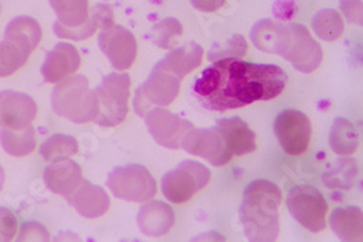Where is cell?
<instances>
[{"label": "cell", "mask_w": 363, "mask_h": 242, "mask_svg": "<svg viewBox=\"0 0 363 242\" xmlns=\"http://www.w3.org/2000/svg\"><path fill=\"white\" fill-rule=\"evenodd\" d=\"M286 80L285 71L278 66L223 58L208 66L195 80L194 95L205 109L225 112L278 98Z\"/></svg>", "instance_id": "cell-1"}, {"label": "cell", "mask_w": 363, "mask_h": 242, "mask_svg": "<svg viewBox=\"0 0 363 242\" xmlns=\"http://www.w3.org/2000/svg\"><path fill=\"white\" fill-rule=\"evenodd\" d=\"M281 203V189L269 180H255L245 189L240 206V222L249 241L272 242L278 239Z\"/></svg>", "instance_id": "cell-2"}, {"label": "cell", "mask_w": 363, "mask_h": 242, "mask_svg": "<svg viewBox=\"0 0 363 242\" xmlns=\"http://www.w3.org/2000/svg\"><path fill=\"white\" fill-rule=\"evenodd\" d=\"M51 106L55 115L74 124L95 122L99 115L98 95L90 88L89 80L83 74H73L55 83Z\"/></svg>", "instance_id": "cell-3"}, {"label": "cell", "mask_w": 363, "mask_h": 242, "mask_svg": "<svg viewBox=\"0 0 363 242\" xmlns=\"http://www.w3.org/2000/svg\"><path fill=\"white\" fill-rule=\"evenodd\" d=\"M131 77L128 73H111L95 88L99 99V115L95 124L102 128H113L123 124L128 116Z\"/></svg>", "instance_id": "cell-4"}, {"label": "cell", "mask_w": 363, "mask_h": 242, "mask_svg": "<svg viewBox=\"0 0 363 242\" xmlns=\"http://www.w3.org/2000/svg\"><path fill=\"white\" fill-rule=\"evenodd\" d=\"M106 186L116 199L133 203H144L157 193L156 178L141 164L115 167L108 175Z\"/></svg>", "instance_id": "cell-5"}, {"label": "cell", "mask_w": 363, "mask_h": 242, "mask_svg": "<svg viewBox=\"0 0 363 242\" xmlns=\"http://www.w3.org/2000/svg\"><path fill=\"white\" fill-rule=\"evenodd\" d=\"M182 79L164 69L160 63L151 70L147 80L137 87L134 96L135 113L141 117L153 108H166L172 105L180 90Z\"/></svg>", "instance_id": "cell-6"}, {"label": "cell", "mask_w": 363, "mask_h": 242, "mask_svg": "<svg viewBox=\"0 0 363 242\" xmlns=\"http://www.w3.org/2000/svg\"><path fill=\"white\" fill-rule=\"evenodd\" d=\"M211 180L209 170L194 160H184L162 178V193L172 203H186Z\"/></svg>", "instance_id": "cell-7"}, {"label": "cell", "mask_w": 363, "mask_h": 242, "mask_svg": "<svg viewBox=\"0 0 363 242\" xmlns=\"http://www.w3.org/2000/svg\"><path fill=\"white\" fill-rule=\"evenodd\" d=\"M291 217L310 232H321L327 226L328 204L323 193L313 186H295L286 197Z\"/></svg>", "instance_id": "cell-8"}, {"label": "cell", "mask_w": 363, "mask_h": 242, "mask_svg": "<svg viewBox=\"0 0 363 242\" xmlns=\"http://www.w3.org/2000/svg\"><path fill=\"white\" fill-rule=\"evenodd\" d=\"M274 131L279 145L288 156H302L308 149L313 128L310 117L301 110H282L275 119Z\"/></svg>", "instance_id": "cell-9"}, {"label": "cell", "mask_w": 363, "mask_h": 242, "mask_svg": "<svg viewBox=\"0 0 363 242\" xmlns=\"http://www.w3.org/2000/svg\"><path fill=\"white\" fill-rule=\"evenodd\" d=\"M144 120L150 135L160 146L167 149H179L185 135L195 128L189 120L159 106L150 109Z\"/></svg>", "instance_id": "cell-10"}, {"label": "cell", "mask_w": 363, "mask_h": 242, "mask_svg": "<svg viewBox=\"0 0 363 242\" xmlns=\"http://www.w3.org/2000/svg\"><path fill=\"white\" fill-rule=\"evenodd\" d=\"M98 44L116 71H127L137 58V40L127 28L113 23L111 28L99 31Z\"/></svg>", "instance_id": "cell-11"}, {"label": "cell", "mask_w": 363, "mask_h": 242, "mask_svg": "<svg viewBox=\"0 0 363 242\" xmlns=\"http://www.w3.org/2000/svg\"><path fill=\"white\" fill-rule=\"evenodd\" d=\"M182 149L206 160L214 167H223L234 157L223 135L216 129L192 128L182 141Z\"/></svg>", "instance_id": "cell-12"}, {"label": "cell", "mask_w": 363, "mask_h": 242, "mask_svg": "<svg viewBox=\"0 0 363 242\" xmlns=\"http://www.w3.org/2000/svg\"><path fill=\"white\" fill-rule=\"evenodd\" d=\"M291 44L282 55L295 70L304 74L315 71L323 62V48L310 34L308 28L301 23H289Z\"/></svg>", "instance_id": "cell-13"}, {"label": "cell", "mask_w": 363, "mask_h": 242, "mask_svg": "<svg viewBox=\"0 0 363 242\" xmlns=\"http://www.w3.org/2000/svg\"><path fill=\"white\" fill-rule=\"evenodd\" d=\"M38 106L35 100L16 90L0 92V128L23 129L37 117Z\"/></svg>", "instance_id": "cell-14"}, {"label": "cell", "mask_w": 363, "mask_h": 242, "mask_svg": "<svg viewBox=\"0 0 363 242\" xmlns=\"http://www.w3.org/2000/svg\"><path fill=\"white\" fill-rule=\"evenodd\" d=\"M82 58L77 48L69 42H58L47 52L41 67V74L45 83H58L76 74L80 69Z\"/></svg>", "instance_id": "cell-15"}, {"label": "cell", "mask_w": 363, "mask_h": 242, "mask_svg": "<svg viewBox=\"0 0 363 242\" xmlns=\"http://www.w3.org/2000/svg\"><path fill=\"white\" fill-rule=\"evenodd\" d=\"M250 40L259 51L282 57L291 44L289 23L260 19L252 28Z\"/></svg>", "instance_id": "cell-16"}, {"label": "cell", "mask_w": 363, "mask_h": 242, "mask_svg": "<svg viewBox=\"0 0 363 242\" xmlns=\"http://www.w3.org/2000/svg\"><path fill=\"white\" fill-rule=\"evenodd\" d=\"M82 180V168L72 157L51 161L44 170V183L47 189L66 199L79 188Z\"/></svg>", "instance_id": "cell-17"}, {"label": "cell", "mask_w": 363, "mask_h": 242, "mask_svg": "<svg viewBox=\"0 0 363 242\" xmlns=\"http://www.w3.org/2000/svg\"><path fill=\"white\" fill-rule=\"evenodd\" d=\"M113 23H115V19H113L112 8L106 4H99L89 11V18L83 25L76 28H69L55 21L52 25V29L58 38L72 40V41H84L92 37L95 33L111 28Z\"/></svg>", "instance_id": "cell-18"}, {"label": "cell", "mask_w": 363, "mask_h": 242, "mask_svg": "<svg viewBox=\"0 0 363 242\" xmlns=\"http://www.w3.org/2000/svg\"><path fill=\"white\" fill-rule=\"evenodd\" d=\"M176 222L174 212L170 204L162 200H147L140 207L137 225L143 235L159 238L170 232Z\"/></svg>", "instance_id": "cell-19"}, {"label": "cell", "mask_w": 363, "mask_h": 242, "mask_svg": "<svg viewBox=\"0 0 363 242\" xmlns=\"http://www.w3.org/2000/svg\"><path fill=\"white\" fill-rule=\"evenodd\" d=\"M67 202L76 209L80 217L86 219L104 217L111 206V200L105 189L92 185L89 180H82L79 188L67 197Z\"/></svg>", "instance_id": "cell-20"}, {"label": "cell", "mask_w": 363, "mask_h": 242, "mask_svg": "<svg viewBox=\"0 0 363 242\" xmlns=\"http://www.w3.org/2000/svg\"><path fill=\"white\" fill-rule=\"evenodd\" d=\"M216 129L223 135L233 156L241 157L256 151V134L238 116L217 120Z\"/></svg>", "instance_id": "cell-21"}, {"label": "cell", "mask_w": 363, "mask_h": 242, "mask_svg": "<svg viewBox=\"0 0 363 242\" xmlns=\"http://www.w3.org/2000/svg\"><path fill=\"white\" fill-rule=\"evenodd\" d=\"M330 228L336 236L346 242H357L363 238V212L357 206L339 207L331 212Z\"/></svg>", "instance_id": "cell-22"}, {"label": "cell", "mask_w": 363, "mask_h": 242, "mask_svg": "<svg viewBox=\"0 0 363 242\" xmlns=\"http://www.w3.org/2000/svg\"><path fill=\"white\" fill-rule=\"evenodd\" d=\"M203 48L196 42H189L188 45L177 47L170 50V52L160 59V64L184 80L189 73L196 70L202 64Z\"/></svg>", "instance_id": "cell-23"}, {"label": "cell", "mask_w": 363, "mask_h": 242, "mask_svg": "<svg viewBox=\"0 0 363 242\" xmlns=\"http://www.w3.org/2000/svg\"><path fill=\"white\" fill-rule=\"evenodd\" d=\"M41 37V25L31 16H16L8 23L5 29V40L16 44L28 55H31L33 51L38 47Z\"/></svg>", "instance_id": "cell-24"}, {"label": "cell", "mask_w": 363, "mask_h": 242, "mask_svg": "<svg viewBox=\"0 0 363 242\" xmlns=\"http://www.w3.org/2000/svg\"><path fill=\"white\" fill-rule=\"evenodd\" d=\"M0 145L12 157H26L33 153L37 145L35 129L29 125L23 129H0Z\"/></svg>", "instance_id": "cell-25"}, {"label": "cell", "mask_w": 363, "mask_h": 242, "mask_svg": "<svg viewBox=\"0 0 363 242\" xmlns=\"http://www.w3.org/2000/svg\"><path fill=\"white\" fill-rule=\"evenodd\" d=\"M330 148L337 156L349 157L357 149L359 134L352 122L345 117H336L331 125L328 137Z\"/></svg>", "instance_id": "cell-26"}, {"label": "cell", "mask_w": 363, "mask_h": 242, "mask_svg": "<svg viewBox=\"0 0 363 242\" xmlns=\"http://www.w3.org/2000/svg\"><path fill=\"white\" fill-rule=\"evenodd\" d=\"M314 34L323 41H336L343 35L345 21L342 15L335 9H321L311 21Z\"/></svg>", "instance_id": "cell-27"}, {"label": "cell", "mask_w": 363, "mask_h": 242, "mask_svg": "<svg viewBox=\"0 0 363 242\" xmlns=\"http://www.w3.org/2000/svg\"><path fill=\"white\" fill-rule=\"evenodd\" d=\"M57 21L69 28L83 25L89 18V0H48Z\"/></svg>", "instance_id": "cell-28"}, {"label": "cell", "mask_w": 363, "mask_h": 242, "mask_svg": "<svg viewBox=\"0 0 363 242\" xmlns=\"http://www.w3.org/2000/svg\"><path fill=\"white\" fill-rule=\"evenodd\" d=\"M79 144L74 137L65 135V134H55L50 137L40 148L41 157L51 163L60 159H67L77 154Z\"/></svg>", "instance_id": "cell-29"}, {"label": "cell", "mask_w": 363, "mask_h": 242, "mask_svg": "<svg viewBox=\"0 0 363 242\" xmlns=\"http://www.w3.org/2000/svg\"><path fill=\"white\" fill-rule=\"evenodd\" d=\"M357 175V166L353 159H340L336 166L323 175L324 185L330 189H352Z\"/></svg>", "instance_id": "cell-30"}, {"label": "cell", "mask_w": 363, "mask_h": 242, "mask_svg": "<svg viewBox=\"0 0 363 242\" xmlns=\"http://www.w3.org/2000/svg\"><path fill=\"white\" fill-rule=\"evenodd\" d=\"M184 34V26L174 18L157 22L150 33V40L162 50H173L176 41Z\"/></svg>", "instance_id": "cell-31"}, {"label": "cell", "mask_w": 363, "mask_h": 242, "mask_svg": "<svg viewBox=\"0 0 363 242\" xmlns=\"http://www.w3.org/2000/svg\"><path fill=\"white\" fill-rule=\"evenodd\" d=\"M29 55L9 40L0 41V77L16 73L28 62Z\"/></svg>", "instance_id": "cell-32"}, {"label": "cell", "mask_w": 363, "mask_h": 242, "mask_svg": "<svg viewBox=\"0 0 363 242\" xmlns=\"http://www.w3.org/2000/svg\"><path fill=\"white\" fill-rule=\"evenodd\" d=\"M247 52V42L241 35H234L221 47H214L208 52L211 62H218L223 58H241Z\"/></svg>", "instance_id": "cell-33"}, {"label": "cell", "mask_w": 363, "mask_h": 242, "mask_svg": "<svg viewBox=\"0 0 363 242\" xmlns=\"http://www.w3.org/2000/svg\"><path fill=\"white\" fill-rule=\"evenodd\" d=\"M18 232V219L13 212L0 206V241H12Z\"/></svg>", "instance_id": "cell-34"}, {"label": "cell", "mask_w": 363, "mask_h": 242, "mask_svg": "<svg viewBox=\"0 0 363 242\" xmlns=\"http://www.w3.org/2000/svg\"><path fill=\"white\" fill-rule=\"evenodd\" d=\"M50 232L40 222L29 221L22 224L19 232H16V241H48Z\"/></svg>", "instance_id": "cell-35"}, {"label": "cell", "mask_w": 363, "mask_h": 242, "mask_svg": "<svg viewBox=\"0 0 363 242\" xmlns=\"http://www.w3.org/2000/svg\"><path fill=\"white\" fill-rule=\"evenodd\" d=\"M340 11L349 22L362 26V0H340Z\"/></svg>", "instance_id": "cell-36"}, {"label": "cell", "mask_w": 363, "mask_h": 242, "mask_svg": "<svg viewBox=\"0 0 363 242\" xmlns=\"http://www.w3.org/2000/svg\"><path fill=\"white\" fill-rule=\"evenodd\" d=\"M191 4L195 9L201 12L213 13L220 11L225 5V0H191Z\"/></svg>", "instance_id": "cell-37"}, {"label": "cell", "mask_w": 363, "mask_h": 242, "mask_svg": "<svg viewBox=\"0 0 363 242\" xmlns=\"http://www.w3.org/2000/svg\"><path fill=\"white\" fill-rule=\"evenodd\" d=\"M4 185H5V170L2 166H0V192H2Z\"/></svg>", "instance_id": "cell-38"}, {"label": "cell", "mask_w": 363, "mask_h": 242, "mask_svg": "<svg viewBox=\"0 0 363 242\" xmlns=\"http://www.w3.org/2000/svg\"><path fill=\"white\" fill-rule=\"evenodd\" d=\"M0 12H2V6H0Z\"/></svg>", "instance_id": "cell-39"}]
</instances>
